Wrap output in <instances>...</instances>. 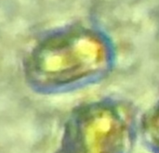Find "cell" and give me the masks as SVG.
Returning <instances> with one entry per match:
<instances>
[{
    "label": "cell",
    "mask_w": 159,
    "mask_h": 153,
    "mask_svg": "<svg viewBox=\"0 0 159 153\" xmlns=\"http://www.w3.org/2000/svg\"><path fill=\"white\" fill-rule=\"evenodd\" d=\"M135 106L117 97H102L72 109L53 153H132L140 138Z\"/></svg>",
    "instance_id": "obj_1"
},
{
    "label": "cell",
    "mask_w": 159,
    "mask_h": 153,
    "mask_svg": "<svg viewBox=\"0 0 159 153\" xmlns=\"http://www.w3.org/2000/svg\"><path fill=\"white\" fill-rule=\"evenodd\" d=\"M111 66L109 51L94 42H51L38 48L29 59L26 81L34 93L56 96L99 83Z\"/></svg>",
    "instance_id": "obj_2"
},
{
    "label": "cell",
    "mask_w": 159,
    "mask_h": 153,
    "mask_svg": "<svg viewBox=\"0 0 159 153\" xmlns=\"http://www.w3.org/2000/svg\"><path fill=\"white\" fill-rule=\"evenodd\" d=\"M140 138L150 153H159V95L153 105L140 116Z\"/></svg>",
    "instance_id": "obj_3"
}]
</instances>
